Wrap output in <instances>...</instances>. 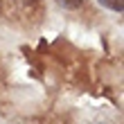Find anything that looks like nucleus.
<instances>
[{"mask_svg": "<svg viewBox=\"0 0 124 124\" xmlns=\"http://www.w3.org/2000/svg\"><path fill=\"white\" fill-rule=\"evenodd\" d=\"M97 2L101 7H106V9H111V11H117V14L124 11V2L122 0H97Z\"/></svg>", "mask_w": 124, "mask_h": 124, "instance_id": "f257e3e1", "label": "nucleus"}, {"mask_svg": "<svg viewBox=\"0 0 124 124\" xmlns=\"http://www.w3.org/2000/svg\"><path fill=\"white\" fill-rule=\"evenodd\" d=\"M81 2L84 0H56V5L59 7H63V9H79V7H81Z\"/></svg>", "mask_w": 124, "mask_h": 124, "instance_id": "f03ea898", "label": "nucleus"}]
</instances>
